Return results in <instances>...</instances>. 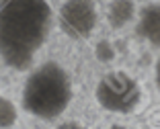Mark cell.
Returning <instances> with one entry per match:
<instances>
[{
  "mask_svg": "<svg viewBox=\"0 0 160 129\" xmlns=\"http://www.w3.org/2000/svg\"><path fill=\"white\" fill-rule=\"evenodd\" d=\"M94 55H97V60H101V62H111L115 57V49L109 41H101L99 45H97V49H94Z\"/></svg>",
  "mask_w": 160,
  "mask_h": 129,
  "instance_id": "8",
  "label": "cell"
},
{
  "mask_svg": "<svg viewBox=\"0 0 160 129\" xmlns=\"http://www.w3.org/2000/svg\"><path fill=\"white\" fill-rule=\"evenodd\" d=\"M156 84L160 88V57H158V62H156Z\"/></svg>",
  "mask_w": 160,
  "mask_h": 129,
  "instance_id": "10",
  "label": "cell"
},
{
  "mask_svg": "<svg viewBox=\"0 0 160 129\" xmlns=\"http://www.w3.org/2000/svg\"><path fill=\"white\" fill-rule=\"evenodd\" d=\"M49 27L47 0H0V55L6 66L27 70L45 43Z\"/></svg>",
  "mask_w": 160,
  "mask_h": 129,
  "instance_id": "1",
  "label": "cell"
},
{
  "mask_svg": "<svg viewBox=\"0 0 160 129\" xmlns=\"http://www.w3.org/2000/svg\"><path fill=\"white\" fill-rule=\"evenodd\" d=\"M17 123V107L8 98L0 96V129H8Z\"/></svg>",
  "mask_w": 160,
  "mask_h": 129,
  "instance_id": "7",
  "label": "cell"
},
{
  "mask_svg": "<svg viewBox=\"0 0 160 129\" xmlns=\"http://www.w3.org/2000/svg\"><path fill=\"white\" fill-rule=\"evenodd\" d=\"M58 129H84L80 123H76V121H64V123L58 125Z\"/></svg>",
  "mask_w": 160,
  "mask_h": 129,
  "instance_id": "9",
  "label": "cell"
},
{
  "mask_svg": "<svg viewBox=\"0 0 160 129\" xmlns=\"http://www.w3.org/2000/svg\"><path fill=\"white\" fill-rule=\"evenodd\" d=\"M138 35L152 45H160V4H150L140 12Z\"/></svg>",
  "mask_w": 160,
  "mask_h": 129,
  "instance_id": "5",
  "label": "cell"
},
{
  "mask_svg": "<svg viewBox=\"0 0 160 129\" xmlns=\"http://www.w3.org/2000/svg\"><path fill=\"white\" fill-rule=\"evenodd\" d=\"M97 100L105 111L132 113L142 100L140 84L125 72H109L97 84Z\"/></svg>",
  "mask_w": 160,
  "mask_h": 129,
  "instance_id": "3",
  "label": "cell"
},
{
  "mask_svg": "<svg viewBox=\"0 0 160 129\" xmlns=\"http://www.w3.org/2000/svg\"><path fill=\"white\" fill-rule=\"evenodd\" d=\"M72 100L68 72L56 62H47L31 72L23 88V107L39 119H56Z\"/></svg>",
  "mask_w": 160,
  "mask_h": 129,
  "instance_id": "2",
  "label": "cell"
},
{
  "mask_svg": "<svg viewBox=\"0 0 160 129\" xmlns=\"http://www.w3.org/2000/svg\"><path fill=\"white\" fill-rule=\"evenodd\" d=\"M133 14H136V6L132 0H113L109 6L107 21L113 29H121L133 19Z\"/></svg>",
  "mask_w": 160,
  "mask_h": 129,
  "instance_id": "6",
  "label": "cell"
},
{
  "mask_svg": "<svg viewBox=\"0 0 160 129\" xmlns=\"http://www.w3.org/2000/svg\"><path fill=\"white\" fill-rule=\"evenodd\" d=\"M60 27L72 39H86L97 27L94 0H66L60 8Z\"/></svg>",
  "mask_w": 160,
  "mask_h": 129,
  "instance_id": "4",
  "label": "cell"
},
{
  "mask_svg": "<svg viewBox=\"0 0 160 129\" xmlns=\"http://www.w3.org/2000/svg\"><path fill=\"white\" fill-rule=\"evenodd\" d=\"M109 129H127V127H123V125H113V127H109Z\"/></svg>",
  "mask_w": 160,
  "mask_h": 129,
  "instance_id": "11",
  "label": "cell"
}]
</instances>
